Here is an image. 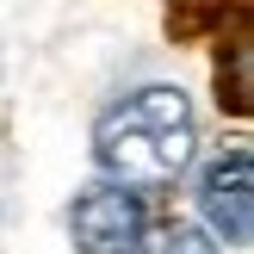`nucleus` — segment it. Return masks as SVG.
<instances>
[{"label": "nucleus", "instance_id": "nucleus-2", "mask_svg": "<svg viewBox=\"0 0 254 254\" xmlns=\"http://www.w3.org/2000/svg\"><path fill=\"white\" fill-rule=\"evenodd\" d=\"M143 236H149V205H143V192H130V186H118V180L87 186L68 205L74 254H136Z\"/></svg>", "mask_w": 254, "mask_h": 254}, {"label": "nucleus", "instance_id": "nucleus-4", "mask_svg": "<svg viewBox=\"0 0 254 254\" xmlns=\"http://www.w3.org/2000/svg\"><path fill=\"white\" fill-rule=\"evenodd\" d=\"M136 254H223V242L211 230H198V223H168V230L143 236Z\"/></svg>", "mask_w": 254, "mask_h": 254}, {"label": "nucleus", "instance_id": "nucleus-1", "mask_svg": "<svg viewBox=\"0 0 254 254\" xmlns=\"http://www.w3.org/2000/svg\"><path fill=\"white\" fill-rule=\"evenodd\" d=\"M192 149H198V118L180 87H136L130 99L106 106V118L93 124L99 174L130 186V192L174 186L192 168Z\"/></svg>", "mask_w": 254, "mask_h": 254}, {"label": "nucleus", "instance_id": "nucleus-3", "mask_svg": "<svg viewBox=\"0 0 254 254\" xmlns=\"http://www.w3.org/2000/svg\"><path fill=\"white\" fill-rule=\"evenodd\" d=\"M198 217L217 242L242 248L254 230V149L236 143L230 155H217L205 174H198Z\"/></svg>", "mask_w": 254, "mask_h": 254}]
</instances>
